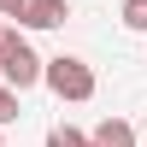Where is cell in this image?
Masks as SVG:
<instances>
[{
	"label": "cell",
	"mask_w": 147,
	"mask_h": 147,
	"mask_svg": "<svg viewBox=\"0 0 147 147\" xmlns=\"http://www.w3.org/2000/svg\"><path fill=\"white\" fill-rule=\"evenodd\" d=\"M41 82H47V94L53 100H71V106H82V100H94V65L88 59H77V53H59V59H41Z\"/></svg>",
	"instance_id": "1"
},
{
	"label": "cell",
	"mask_w": 147,
	"mask_h": 147,
	"mask_svg": "<svg viewBox=\"0 0 147 147\" xmlns=\"http://www.w3.org/2000/svg\"><path fill=\"white\" fill-rule=\"evenodd\" d=\"M0 82H6L12 94H24V88H35V82H41V53H35L24 35H18V47L0 59Z\"/></svg>",
	"instance_id": "2"
},
{
	"label": "cell",
	"mask_w": 147,
	"mask_h": 147,
	"mask_svg": "<svg viewBox=\"0 0 147 147\" xmlns=\"http://www.w3.org/2000/svg\"><path fill=\"white\" fill-rule=\"evenodd\" d=\"M71 18V0H30V6L18 12V30H59V24Z\"/></svg>",
	"instance_id": "3"
},
{
	"label": "cell",
	"mask_w": 147,
	"mask_h": 147,
	"mask_svg": "<svg viewBox=\"0 0 147 147\" xmlns=\"http://www.w3.org/2000/svg\"><path fill=\"white\" fill-rule=\"evenodd\" d=\"M88 147H136V124L129 118H100L94 136H88Z\"/></svg>",
	"instance_id": "4"
},
{
	"label": "cell",
	"mask_w": 147,
	"mask_h": 147,
	"mask_svg": "<svg viewBox=\"0 0 147 147\" xmlns=\"http://www.w3.org/2000/svg\"><path fill=\"white\" fill-rule=\"evenodd\" d=\"M47 147H88V136H82L77 124H53L47 129Z\"/></svg>",
	"instance_id": "5"
},
{
	"label": "cell",
	"mask_w": 147,
	"mask_h": 147,
	"mask_svg": "<svg viewBox=\"0 0 147 147\" xmlns=\"http://www.w3.org/2000/svg\"><path fill=\"white\" fill-rule=\"evenodd\" d=\"M18 118H24V94H12L6 82H0V129H6V124H18Z\"/></svg>",
	"instance_id": "6"
},
{
	"label": "cell",
	"mask_w": 147,
	"mask_h": 147,
	"mask_svg": "<svg viewBox=\"0 0 147 147\" xmlns=\"http://www.w3.org/2000/svg\"><path fill=\"white\" fill-rule=\"evenodd\" d=\"M124 30H136V35H147V0H124Z\"/></svg>",
	"instance_id": "7"
},
{
	"label": "cell",
	"mask_w": 147,
	"mask_h": 147,
	"mask_svg": "<svg viewBox=\"0 0 147 147\" xmlns=\"http://www.w3.org/2000/svg\"><path fill=\"white\" fill-rule=\"evenodd\" d=\"M18 35H24V30H18V24H0V59H6V53H12V47H18Z\"/></svg>",
	"instance_id": "8"
},
{
	"label": "cell",
	"mask_w": 147,
	"mask_h": 147,
	"mask_svg": "<svg viewBox=\"0 0 147 147\" xmlns=\"http://www.w3.org/2000/svg\"><path fill=\"white\" fill-rule=\"evenodd\" d=\"M24 6H30V0H0V18H6V24H18V12Z\"/></svg>",
	"instance_id": "9"
},
{
	"label": "cell",
	"mask_w": 147,
	"mask_h": 147,
	"mask_svg": "<svg viewBox=\"0 0 147 147\" xmlns=\"http://www.w3.org/2000/svg\"><path fill=\"white\" fill-rule=\"evenodd\" d=\"M0 147H6V136H0Z\"/></svg>",
	"instance_id": "10"
},
{
	"label": "cell",
	"mask_w": 147,
	"mask_h": 147,
	"mask_svg": "<svg viewBox=\"0 0 147 147\" xmlns=\"http://www.w3.org/2000/svg\"><path fill=\"white\" fill-rule=\"evenodd\" d=\"M141 129H147V118H141Z\"/></svg>",
	"instance_id": "11"
}]
</instances>
